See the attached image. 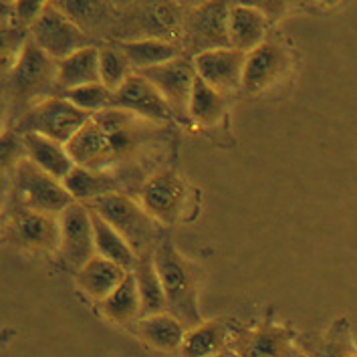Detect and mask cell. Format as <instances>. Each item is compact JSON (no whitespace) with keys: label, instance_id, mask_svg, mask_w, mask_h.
I'll return each mask as SVG.
<instances>
[{"label":"cell","instance_id":"cell-7","mask_svg":"<svg viewBox=\"0 0 357 357\" xmlns=\"http://www.w3.org/2000/svg\"><path fill=\"white\" fill-rule=\"evenodd\" d=\"M29 37L56 63L85 47H91L87 33L63 8H59L56 2H45V8L31 26Z\"/></svg>","mask_w":357,"mask_h":357},{"label":"cell","instance_id":"cell-25","mask_svg":"<svg viewBox=\"0 0 357 357\" xmlns=\"http://www.w3.org/2000/svg\"><path fill=\"white\" fill-rule=\"evenodd\" d=\"M133 275L137 281L139 291V303H142V317H150L158 313H166V293L160 281V275L153 264V255H142L137 257V263L133 266Z\"/></svg>","mask_w":357,"mask_h":357},{"label":"cell","instance_id":"cell-27","mask_svg":"<svg viewBox=\"0 0 357 357\" xmlns=\"http://www.w3.org/2000/svg\"><path fill=\"white\" fill-rule=\"evenodd\" d=\"M99 305H101L103 315L113 323L133 325L135 321L142 319V303H139V291H137V281H135L133 271H130L121 284Z\"/></svg>","mask_w":357,"mask_h":357},{"label":"cell","instance_id":"cell-1","mask_svg":"<svg viewBox=\"0 0 357 357\" xmlns=\"http://www.w3.org/2000/svg\"><path fill=\"white\" fill-rule=\"evenodd\" d=\"M166 148V126L151 123L123 109L91 115L67 144L75 166L91 172H130Z\"/></svg>","mask_w":357,"mask_h":357},{"label":"cell","instance_id":"cell-22","mask_svg":"<svg viewBox=\"0 0 357 357\" xmlns=\"http://www.w3.org/2000/svg\"><path fill=\"white\" fill-rule=\"evenodd\" d=\"M128 273L130 271L121 268L119 264L95 255L89 263L77 271V284L87 297L101 303L121 284Z\"/></svg>","mask_w":357,"mask_h":357},{"label":"cell","instance_id":"cell-15","mask_svg":"<svg viewBox=\"0 0 357 357\" xmlns=\"http://www.w3.org/2000/svg\"><path fill=\"white\" fill-rule=\"evenodd\" d=\"M291 59L289 53L275 40H264L246 53L243 89L246 93H263L277 85L289 71Z\"/></svg>","mask_w":357,"mask_h":357},{"label":"cell","instance_id":"cell-3","mask_svg":"<svg viewBox=\"0 0 357 357\" xmlns=\"http://www.w3.org/2000/svg\"><path fill=\"white\" fill-rule=\"evenodd\" d=\"M153 264L166 293L168 313L182 321L188 329L202 323L200 299H198V277L182 252L176 250L168 236H162L160 245L153 250Z\"/></svg>","mask_w":357,"mask_h":357},{"label":"cell","instance_id":"cell-23","mask_svg":"<svg viewBox=\"0 0 357 357\" xmlns=\"http://www.w3.org/2000/svg\"><path fill=\"white\" fill-rule=\"evenodd\" d=\"M266 15L252 4H230V43L234 49L250 53L264 43Z\"/></svg>","mask_w":357,"mask_h":357},{"label":"cell","instance_id":"cell-4","mask_svg":"<svg viewBox=\"0 0 357 357\" xmlns=\"http://www.w3.org/2000/svg\"><path fill=\"white\" fill-rule=\"evenodd\" d=\"M85 206L97 212L107 225H112L130 243L137 257L153 255L155 246L162 241L160 222H155L130 194L112 192Z\"/></svg>","mask_w":357,"mask_h":357},{"label":"cell","instance_id":"cell-18","mask_svg":"<svg viewBox=\"0 0 357 357\" xmlns=\"http://www.w3.org/2000/svg\"><path fill=\"white\" fill-rule=\"evenodd\" d=\"M236 331L230 327L228 321L210 319L186 331L180 354L182 357H212L220 351L232 349L236 339Z\"/></svg>","mask_w":357,"mask_h":357},{"label":"cell","instance_id":"cell-31","mask_svg":"<svg viewBox=\"0 0 357 357\" xmlns=\"http://www.w3.org/2000/svg\"><path fill=\"white\" fill-rule=\"evenodd\" d=\"M61 97H65L69 103H73L81 112L95 115V113L105 112L112 107L113 91H109L103 83H93V85H83V87L71 89Z\"/></svg>","mask_w":357,"mask_h":357},{"label":"cell","instance_id":"cell-16","mask_svg":"<svg viewBox=\"0 0 357 357\" xmlns=\"http://www.w3.org/2000/svg\"><path fill=\"white\" fill-rule=\"evenodd\" d=\"M245 61L246 53L234 47H226L194 56V67L196 75L204 79L210 87L220 93H228L243 87Z\"/></svg>","mask_w":357,"mask_h":357},{"label":"cell","instance_id":"cell-26","mask_svg":"<svg viewBox=\"0 0 357 357\" xmlns=\"http://www.w3.org/2000/svg\"><path fill=\"white\" fill-rule=\"evenodd\" d=\"M91 220H93L95 252H97V257H103V259H107L112 263L119 264L126 271H133V266L137 263V255L130 246V243L93 210H91Z\"/></svg>","mask_w":357,"mask_h":357},{"label":"cell","instance_id":"cell-2","mask_svg":"<svg viewBox=\"0 0 357 357\" xmlns=\"http://www.w3.org/2000/svg\"><path fill=\"white\" fill-rule=\"evenodd\" d=\"M56 61L47 55L38 45L29 37L19 61L6 73L4 93L8 99L10 112L19 121L26 112H31L40 101L55 95Z\"/></svg>","mask_w":357,"mask_h":357},{"label":"cell","instance_id":"cell-11","mask_svg":"<svg viewBox=\"0 0 357 357\" xmlns=\"http://www.w3.org/2000/svg\"><path fill=\"white\" fill-rule=\"evenodd\" d=\"M59 225H61V241H59L61 259L77 273L97 255L91 210L85 204L75 202L59 216Z\"/></svg>","mask_w":357,"mask_h":357},{"label":"cell","instance_id":"cell-10","mask_svg":"<svg viewBox=\"0 0 357 357\" xmlns=\"http://www.w3.org/2000/svg\"><path fill=\"white\" fill-rule=\"evenodd\" d=\"M4 241L20 250L51 252L59 248L61 241L59 218L26 208H15L4 225Z\"/></svg>","mask_w":357,"mask_h":357},{"label":"cell","instance_id":"cell-12","mask_svg":"<svg viewBox=\"0 0 357 357\" xmlns=\"http://www.w3.org/2000/svg\"><path fill=\"white\" fill-rule=\"evenodd\" d=\"M112 107L130 112L158 126H168L169 117L174 113L164 95L139 73L130 75V79L113 93Z\"/></svg>","mask_w":357,"mask_h":357},{"label":"cell","instance_id":"cell-32","mask_svg":"<svg viewBox=\"0 0 357 357\" xmlns=\"http://www.w3.org/2000/svg\"><path fill=\"white\" fill-rule=\"evenodd\" d=\"M45 8V2H15L13 4V13H15V22L20 29L31 31V26L37 22Z\"/></svg>","mask_w":357,"mask_h":357},{"label":"cell","instance_id":"cell-20","mask_svg":"<svg viewBox=\"0 0 357 357\" xmlns=\"http://www.w3.org/2000/svg\"><path fill=\"white\" fill-rule=\"evenodd\" d=\"M101 83L99 75V47H85L75 55L56 63L55 95H63L71 89Z\"/></svg>","mask_w":357,"mask_h":357},{"label":"cell","instance_id":"cell-9","mask_svg":"<svg viewBox=\"0 0 357 357\" xmlns=\"http://www.w3.org/2000/svg\"><path fill=\"white\" fill-rule=\"evenodd\" d=\"M144 210L160 225H174L182 218L190 202L188 184L169 169L150 174L139 190Z\"/></svg>","mask_w":357,"mask_h":357},{"label":"cell","instance_id":"cell-13","mask_svg":"<svg viewBox=\"0 0 357 357\" xmlns=\"http://www.w3.org/2000/svg\"><path fill=\"white\" fill-rule=\"evenodd\" d=\"M232 349L241 357H301L295 331L281 323H261L238 333Z\"/></svg>","mask_w":357,"mask_h":357},{"label":"cell","instance_id":"cell-14","mask_svg":"<svg viewBox=\"0 0 357 357\" xmlns=\"http://www.w3.org/2000/svg\"><path fill=\"white\" fill-rule=\"evenodd\" d=\"M139 75L146 77L151 85L164 95V99L168 101L172 112H188L190 93H192V85H194V79H196V67H194L192 56H178V59L168 61L164 65L146 69Z\"/></svg>","mask_w":357,"mask_h":357},{"label":"cell","instance_id":"cell-17","mask_svg":"<svg viewBox=\"0 0 357 357\" xmlns=\"http://www.w3.org/2000/svg\"><path fill=\"white\" fill-rule=\"evenodd\" d=\"M133 178H135V174H130V172H91V169L77 166L63 184L71 192L75 202L89 204L112 192L128 194V190L132 186L135 188Z\"/></svg>","mask_w":357,"mask_h":357},{"label":"cell","instance_id":"cell-29","mask_svg":"<svg viewBox=\"0 0 357 357\" xmlns=\"http://www.w3.org/2000/svg\"><path fill=\"white\" fill-rule=\"evenodd\" d=\"M99 75L101 83L113 93L133 75L132 63L117 43L99 49Z\"/></svg>","mask_w":357,"mask_h":357},{"label":"cell","instance_id":"cell-33","mask_svg":"<svg viewBox=\"0 0 357 357\" xmlns=\"http://www.w3.org/2000/svg\"><path fill=\"white\" fill-rule=\"evenodd\" d=\"M212 357H241L234 349H226V351H220V354H216V356Z\"/></svg>","mask_w":357,"mask_h":357},{"label":"cell","instance_id":"cell-8","mask_svg":"<svg viewBox=\"0 0 357 357\" xmlns=\"http://www.w3.org/2000/svg\"><path fill=\"white\" fill-rule=\"evenodd\" d=\"M232 47L230 43V4L204 2L186 13L184 55L198 56L208 51Z\"/></svg>","mask_w":357,"mask_h":357},{"label":"cell","instance_id":"cell-28","mask_svg":"<svg viewBox=\"0 0 357 357\" xmlns=\"http://www.w3.org/2000/svg\"><path fill=\"white\" fill-rule=\"evenodd\" d=\"M225 93L210 87L204 79L196 75L188 101V117L198 126H212L225 113Z\"/></svg>","mask_w":357,"mask_h":357},{"label":"cell","instance_id":"cell-30","mask_svg":"<svg viewBox=\"0 0 357 357\" xmlns=\"http://www.w3.org/2000/svg\"><path fill=\"white\" fill-rule=\"evenodd\" d=\"M309 357H357V347L351 339L349 321L345 317L333 321L325 337L321 339L319 345Z\"/></svg>","mask_w":357,"mask_h":357},{"label":"cell","instance_id":"cell-5","mask_svg":"<svg viewBox=\"0 0 357 357\" xmlns=\"http://www.w3.org/2000/svg\"><path fill=\"white\" fill-rule=\"evenodd\" d=\"M15 198L17 208H26L43 212L49 216H61L67 208L75 204V198L67 186L33 164L29 158H22L17 164L15 176Z\"/></svg>","mask_w":357,"mask_h":357},{"label":"cell","instance_id":"cell-24","mask_svg":"<svg viewBox=\"0 0 357 357\" xmlns=\"http://www.w3.org/2000/svg\"><path fill=\"white\" fill-rule=\"evenodd\" d=\"M117 45L130 59L133 73H142L146 69L164 65L168 61H174V59L184 55L182 53L184 49L180 45L162 40V38H142V40H126V43L117 40Z\"/></svg>","mask_w":357,"mask_h":357},{"label":"cell","instance_id":"cell-6","mask_svg":"<svg viewBox=\"0 0 357 357\" xmlns=\"http://www.w3.org/2000/svg\"><path fill=\"white\" fill-rule=\"evenodd\" d=\"M91 119V113L81 112L73 103H69L65 97L53 95L45 101L35 105L31 112H26L15 123L13 132L19 135L38 133L56 144L67 146L77 133L83 130V126Z\"/></svg>","mask_w":357,"mask_h":357},{"label":"cell","instance_id":"cell-19","mask_svg":"<svg viewBox=\"0 0 357 357\" xmlns=\"http://www.w3.org/2000/svg\"><path fill=\"white\" fill-rule=\"evenodd\" d=\"M133 331L146 345H150L151 349L174 354L182 349L188 327L166 311V313L137 319L133 323Z\"/></svg>","mask_w":357,"mask_h":357},{"label":"cell","instance_id":"cell-21","mask_svg":"<svg viewBox=\"0 0 357 357\" xmlns=\"http://www.w3.org/2000/svg\"><path fill=\"white\" fill-rule=\"evenodd\" d=\"M20 137H22L26 158L56 180L65 182L67 176L77 168L71 153L67 151V146L56 144L53 139L38 135V133H26Z\"/></svg>","mask_w":357,"mask_h":357}]
</instances>
